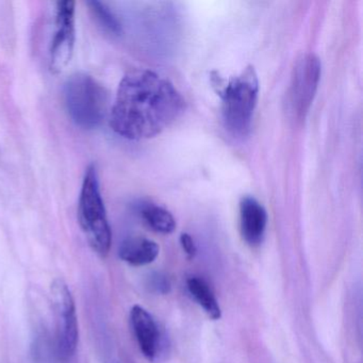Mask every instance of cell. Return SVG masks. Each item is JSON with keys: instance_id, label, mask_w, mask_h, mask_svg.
<instances>
[{"instance_id": "1", "label": "cell", "mask_w": 363, "mask_h": 363, "mask_svg": "<svg viewBox=\"0 0 363 363\" xmlns=\"http://www.w3.org/2000/svg\"><path fill=\"white\" fill-rule=\"evenodd\" d=\"M184 103L169 80L147 69H135L120 82L110 126L125 139H150L160 135L182 116Z\"/></svg>"}, {"instance_id": "8", "label": "cell", "mask_w": 363, "mask_h": 363, "mask_svg": "<svg viewBox=\"0 0 363 363\" xmlns=\"http://www.w3.org/2000/svg\"><path fill=\"white\" fill-rule=\"evenodd\" d=\"M130 324L138 345L150 362L157 363L167 354V335L156 318L140 305L130 310Z\"/></svg>"}, {"instance_id": "4", "label": "cell", "mask_w": 363, "mask_h": 363, "mask_svg": "<svg viewBox=\"0 0 363 363\" xmlns=\"http://www.w3.org/2000/svg\"><path fill=\"white\" fill-rule=\"evenodd\" d=\"M65 105L72 122L84 130H92L104 122L108 107L106 89L92 76L72 75L63 89Z\"/></svg>"}, {"instance_id": "7", "label": "cell", "mask_w": 363, "mask_h": 363, "mask_svg": "<svg viewBox=\"0 0 363 363\" xmlns=\"http://www.w3.org/2000/svg\"><path fill=\"white\" fill-rule=\"evenodd\" d=\"M76 4L60 0L56 4V29L50 50V67L59 74L67 69L74 54L76 41Z\"/></svg>"}, {"instance_id": "15", "label": "cell", "mask_w": 363, "mask_h": 363, "mask_svg": "<svg viewBox=\"0 0 363 363\" xmlns=\"http://www.w3.org/2000/svg\"><path fill=\"white\" fill-rule=\"evenodd\" d=\"M180 244H182V250L186 252L188 258H194L197 252L196 244L194 240L189 233H182L180 235Z\"/></svg>"}, {"instance_id": "12", "label": "cell", "mask_w": 363, "mask_h": 363, "mask_svg": "<svg viewBox=\"0 0 363 363\" xmlns=\"http://www.w3.org/2000/svg\"><path fill=\"white\" fill-rule=\"evenodd\" d=\"M140 216L152 230L169 235L176 229V220L171 212L152 203H142L138 208Z\"/></svg>"}, {"instance_id": "2", "label": "cell", "mask_w": 363, "mask_h": 363, "mask_svg": "<svg viewBox=\"0 0 363 363\" xmlns=\"http://www.w3.org/2000/svg\"><path fill=\"white\" fill-rule=\"evenodd\" d=\"M222 99V114L227 130L237 138H244L252 128V116L258 101L259 80L254 67H247L228 82H218Z\"/></svg>"}, {"instance_id": "5", "label": "cell", "mask_w": 363, "mask_h": 363, "mask_svg": "<svg viewBox=\"0 0 363 363\" xmlns=\"http://www.w3.org/2000/svg\"><path fill=\"white\" fill-rule=\"evenodd\" d=\"M320 72L322 65L315 55H301L295 62L286 101V111L292 120H305L318 90Z\"/></svg>"}, {"instance_id": "11", "label": "cell", "mask_w": 363, "mask_h": 363, "mask_svg": "<svg viewBox=\"0 0 363 363\" xmlns=\"http://www.w3.org/2000/svg\"><path fill=\"white\" fill-rule=\"evenodd\" d=\"M186 288L195 301L210 318L216 320L222 316L220 303L206 280L199 276H191L186 279Z\"/></svg>"}, {"instance_id": "10", "label": "cell", "mask_w": 363, "mask_h": 363, "mask_svg": "<svg viewBox=\"0 0 363 363\" xmlns=\"http://www.w3.org/2000/svg\"><path fill=\"white\" fill-rule=\"evenodd\" d=\"M160 247L156 242L144 237H130L122 242L118 256L133 267H144L156 260Z\"/></svg>"}, {"instance_id": "9", "label": "cell", "mask_w": 363, "mask_h": 363, "mask_svg": "<svg viewBox=\"0 0 363 363\" xmlns=\"http://www.w3.org/2000/svg\"><path fill=\"white\" fill-rule=\"evenodd\" d=\"M267 226L265 208L252 196L242 197L240 201V230L244 241L257 247L264 239Z\"/></svg>"}, {"instance_id": "3", "label": "cell", "mask_w": 363, "mask_h": 363, "mask_svg": "<svg viewBox=\"0 0 363 363\" xmlns=\"http://www.w3.org/2000/svg\"><path fill=\"white\" fill-rule=\"evenodd\" d=\"M78 220L93 252L105 258L111 247L112 233L94 164H91L84 173L78 203Z\"/></svg>"}, {"instance_id": "14", "label": "cell", "mask_w": 363, "mask_h": 363, "mask_svg": "<svg viewBox=\"0 0 363 363\" xmlns=\"http://www.w3.org/2000/svg\"><path fill=\"white\" fill-rule=\"evenodd\" d=\"M150 286L159 294H167L171 291L172 286L167 276L157 273L150 278Z\"/></svg>"}, {"instance_id": "6", "label": "cell", "mask_w": 363, "mask_h": 363, "mask_svg": "<svg viewBox=\"0 0 363 363\" xmlns=\"http://www.w3.org/2000/svg\"><path fill=\"white\" fill-rule=\"evenodd\" d=\"M50 297L56 320L57 350L59 357L67 360L76 352L79 337L75 301L69 286L60 278L50 286Z\"/></svg>"}, {"instance_id": "13", "label": "cell", "mask_w": 363, "mask_h": 363, "mask_svg": "<svg viewBox=\"0 0 363 363\" xmlns=\"http://www.w3.org/2000/svg\"><path fill=\"white\" fill-rule=\"evenodd\" d=\"M88 6L95 20L104 30L113 35H120L122 33V26H121L120 22L114 16L113 12L105 4L93 0V1H89Z\"/></svg>"}]
</instances>
